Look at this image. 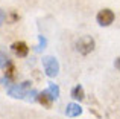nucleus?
<instances>
[{
    "mask_svg": "<svg viewBox=\"0 0 120 119\" xmlns=\"http://www.w3.org/2000/svg\"><path fill=\"white\" fill-rule=\"evenodd\" d=\"M94 46H96V43H94L93 37L84 35L76 41V51L79 52V54H82V55H88L90 52L94 51Z\"/></svg>",
    "mask_w": 120,
    "mask_h": 119,
    "instance_id": "obj_1",
    "label": "nucleus"
},
{
    "mask_svg": "<svg viewBox=\"0 0 120 119\" xmlns=\"http://www.w3.org/2000/svg\"><path fill=\"white\" fill-rule=\"evenodd\" d=\"M30 84H32V83H29V81H24V83H21V84H15V86L9 87V89H8L9 96H12V98L24 99V96L27 95V92L32 89V87H30Z\"/></svg>",
    "mask_w": 120,
    "mask_h": 119,
    "instance_id": "obj_2",
    "label": "nucleus"
},
{
    "mask_svg": "<svg viewBox=\"0 0 120 119\" xmlns=\"http://www.w3.org/2000/svg\"><path fill=\"white\" fill-rule=\"evenodd\" d=\"M43 66H44V70H46L47 76H56L59 72V63L55 57H44L43 58Z\"/></svg>",
    "mask_w": 120,
    "mask_h": 119,
    "instance_id": "obj_3",
    "label": "nucleus"
},
{
    "mask_svg": "<svg viewBox=\"0 0 120 119\" xmlns=\"http://www.w3.org/2000/svg\"><path fill=\"white\" fill-rule=\"evenodd\" d=\"M97 23L100 24V26H109V24L114 21L116 15L114 12L111 11V9H102V11L97 12Z\"/></svg>",
    "mask_w": 120,
    "mask_h": 119,
    "instance_id": "obj_4",
    "label": "nucleus"
},
{
    "mask_svg": "<svg viewBox=\"0 0 120 119\" xmlns=\"http://www.w3.org/2000/svg\"><path fill=\"white\" fill-rule=\"evenodd\" d=\"M11 49H12V52H14L18 58H24V57H27V54H29V48H27V44L24 41H15V43H12Z\"/></svg>",
    "mask_w": 120,
    "mask_h": 119,
    "instance_id": "obj_5",
    "label": "nucleus"
},
{
    "mask_svg": "<svg viewBox=\"0 0 120 119\" xmlns=\"http://www.w3.org/2000/svg\"><path fill=\"white\" fill-rule=\"evenodd\" d=\"M37 101H38L43 107H46V108H50L52 104H53V98L50 96V93L47 92V90H44V92H41V93L37 95Z\"/></svg>",
    "mask_w": 120,
    "mask_h": 119,
    "instance_id": "obj_6",
    "label": "nucleus"
},
{
    "mask_svg": "<svg viewBox=\"0 0 120 119\" xmlns=\"http://www.w3.org/2000/svg\"><path fill=\"white\" fill-rule=\"evenodd\" d=\"M82 113V107L79 104H76V102H70V104L67 105V110H65V115L70 118H76L79 116V115Z\"/></svg>",
    "mask_w": 120,
    "mask_h": 119,
    "instance_id": "obj_7",
    "label": "nucleus"
},
{
    "mask_svg": "<svg viewBox=\"0 0 120 119\" xmlns=\"http://www.w3.org/2000/svg\"><path fill=\"white\" fill-rule=\"evenodd\" d=\"M71 98L76 99V101H82L85 98V92H84V87L82 86H76L73 90H71Z\"/></svg>",
    "mask_w": 120,
    "mask_h": 119,
    "instance_id": "obj_8",
    "label": "nucleus"
},
{
    "mask_svg": "<svg viewBox=\"0 0 120 119\" xmlns=\"http://www.w3.org/2000/svg\"><path fill=\"white\" fill-rule=\"evenodd\" d=\"M5 76L6 79H14L15 78V66L11 61H8L5 66Z\"/></svg>",
    "mask_w": 120,
    "mask_h": 119,
    "instance_id": "obj_9",
    "label": "nucleus"
},
{
    "mask_svg": "<svg viewBox=\"0 0 120 119\" xmlns=\"http://www.w3.org/2000/svg\"><path fill=\"white\" fill-rule=\"evenodd\" d=\"M47 92L50 93V96L53 98V101L59 98V87H58V86H55L53 83H49V89H47Z\"/></svg>",
    "mask_w": 120,
    "mask_h": 119,
    "instance_id": "obj_10",
    "label": "nucleus"
},
{
    "mask_svg": "<svg viewBox=\"0 0 120 119\" xmlns=\"http://www.w3.org/2000/svg\"><path fill=\"white\" fill-rule=\"evenodd\" d=\"M8 61H9V58L6 57V55L3 54V52H0V67H5Z\"/></svg>",
    "mask_w": 120,
    "mask_h": 119,
    "instance_id": "obj_11",
    "label": "nucleus"
},
{
    "mask_svg": "<svg viewBox=\"0 0 120 119\" xmlns=\"http://www.w3.org/2000/svg\"><path fill=\"white\" fill-rule=\"evenodd\" d=\"M5 20H6V14H5V11H3V9H0V26L5 23Z\"/></svg>",
    "mask_w": 120,
    "mask_h": 119,
    "instance_id": "obj_12",
    "label": "nucleus"
},
{
    "mask_svg": "<svg viewBox=\"0 0 120 119\" xmlns=\"http://www.w3.org/2000/svg\"><path fill=\"white\" fill-rule=\"evenodd\" d=\"M44 46H46V38H44V37H40V46H38V51L44 49Z\"/></svg>",
    "mask_w": 120,
    "mask_h": 119,
    "instance_id": "obj_13",
    "label": "nucleus"
}]
</instances>
